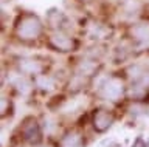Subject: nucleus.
<instances>
[{
  "instance_id": "1",
  "label": "nucleus",
  "mask_w": 149,
  "mask_h": 147,
  "mask_svg": "<svg viewBox=\"0 0 149 147\" xmlns=\"http://www.w3.org/2000/svg\"><path fill=\"white\" fill-rule=\"evenodd\" d=\"M44 33V23L34 14H23L16 22V37L20 42H36Z\"/></svg>"
},
{
  "instance_id": "2",
  "label": "nucleus",
  "mask_w": 149,
  "mask_h": 147,
  "mask_svg": "<svg viewBox=\"0 0 149 147\" xmlns=\"http://www.w3.org/2000/svg\"><path fill=\"white\" fill-rule=\"evenodd\" d=\"M47 43L53 51H58V53H70L76 48L74 39L65 31H53L48 36Z\"/></svg>"
},
{
  "instance_id": "3",
  "label": "nucleus",
  "mask_w": 149,
  "mask_h": 147,
  "mask_svg": "<svg viewBox=\"0 0 149 147\" xmlns=\"http://www.w3.org/2000/svg\"><path fill=\"white\" fill-rule=\"evenodd\" d=\"M124 95V84L120 77H107L100 85V96L106 101H118Z\"/></svg>"
},
{
  "instance_id": "4",
  "label": "nucleus",
  "mask_w": 149,
  "mask_h": 147,
  "mask_svg": "<svg viewBox=\"0 0 149 147\" xmlns=\"http://www.w3.org/2000/svg\"><path fill=\"white\" fill-rule=\"evenodd\" d=\"M20 135L23 138V141H26L28 144H37L40 141L42 132H40V126L36 118H26L22 122Z\"/></svg>"
},
{
  "instance_id": "5",
  "label": "nucleus",
  "mask_w": 149,
  "mask_h": 147,
  "mask_svg": "<svg viewBox=\"0 0 149 147\" xmlns=\"http://www.w3.org/2000/svg\"><path fill=\"white\" fill-rule=\"evenodd\" d=\"M113 121H115V118H113V115H112V112L104 110V108L96 110L95 115H93V118H92L93 128H95L96 132H100V133L109 130V128L112 127V124H113Z\"/></svg>"
},
{
  "instance_id": "6",
  "label": "nucleus",
  "mask_w": 149,
  "mask_h": 147,
  "mask_svg": "<svg viewBox=\"0 0 149 147\" xmlns=\"http://www.w3.org/2000/svg\"><path fill=\"white\" fill-rule=\"evenodd\" d=\"M47 22H48V25L54 31H65V33H68V31H70V20H68V17L65 16L62 11H59V10L48 11V14H47Z\"/></svg>"
},
{
  "instance_id": "7",
  "label": "nucleus",
  "mask_w": 149,
  "mask_h": 147,
  "mask_svg": "<svg viewBox=\"0 0 149 147\" xmlns=\"http://www.w3.org/2000/svg\"><path fill=\"white\" fill-rule=\"evenodd\" d=\"M17 68L22 75H33V76H39L42 71H44V65L39 59L34 57H20L17 62Z\"/></svg>"
},
{
  "instance_id": "8",
  "label": "nucleus",
  "mask_w": 149,
  "mask_h": 147,
  "mask_svg": "<svg viewBox=\"0 0 149 147\" xmlns=\"http://www.w3.org/2000/svg\"><path fill=\"white\" fill-rule=\"evenodd\" d=\"M129 36L135 43L149 45V22H138L129 28Z\"/></svg>"
},
{
  "instance_id": "9",
  "label": "nucleus",
  "mask_w": 149,
  "mask_h": 147,
  "mask_svg": "<svg viewBox=\"0 0 149 147\" xmlns=\"http://www.w3.org/2000/svg\"><path fill=\"white\" fill-rule=\"evenodd\" d=\"M96 70H98L96 59H82L81 62H78L74 75L82 76V77H90L96 73Z\"/></svg>"
},
{
  "instance_id": "10",
  "label": "nucleus",
  "mask_w": 149,
  "mask_h": 147,
  "mask_svg": "<svg viewBox=\"0 0 149 147\" xmlns=\"http://www.w3.org/2000/svg\"><path fill=\"white\" fill-rule=\"evenodd\" d=\"M149 93V87H146L140 79L137 81H132L130 82V87L127 88V95L130 99H135V101H140V99H144Z\"/></svg>"
},
{
  "instance_id": "11",
  "label": "nucleus",
  "mask_w": 149,
  "mask_h": 147,
  "mask_svg": "<svg viewBox=\"0 0 149 147\" xmlns=\"http://www.w3.org/2000/svg\"><path fill=\"white\" fill-rule=\"evenodd\" d=\"M9 81H11V84L14 85V88H16L19 93L26 95V93H30V91H31V84L28 82L25 75H22V73L11 76V79H9Z\"/></svg>"
},
{
  "instance_id": "12",
  "label": "nucleus",
  "mask_w": 149,
  "mask_h": 147,
  "mask_svg": "<svg viewBox=\"0 0 149 147\" xmlns=\"http://www.w3.org/2000/svg\"><path fill=\"white\" fill-rule=\"evenodd\" d=\"M36 84L42 91H53L56 88V79L53 76H47V75L40 76L39 75L36 79Z\"/></svg>"
},
{
  "instance_id": "13",
  "label": "nucleus",
  "mask_w": 149,
  "mask_h": 147,
  "mask_svg": "<svg viewBox=\"0 0 149 147\" xmlns=\"http://www.w3.org/2000/svg\"><path fill=\"white\" fill-rule=\"evenodd\" d=\"M62 146L64 147H81L82 146V136L78 132H68L62 138Z\"/></svg>"
},
{
  "instance_id": "14",
  "label": "nucleus",
  "mask_w": 149,
  "mask_h": 147,
  "mask_svg": "<svg viewBox=\"0 0 149 147\" xmlns=\"http://www.w3.org/2000/svg\"><path fill=\"white\" fill-rule=\"evenodd\" d=\"M90 34L95 39H102L107 34V28H106L104 25H101V23H93L90 26Z\"/></svg>"
},
{
  "instance_id": "15",
  "label": "nucleus",
  "mask_w": 149,
  "mask_h": 147,
  "mask_svg": "<svg viewBox=\"0 0 149 147\" xmlns=\"http://www.w3.org/2000/svg\"><path fill=\"white\" fill-rule=\"evenodd\" d=\"M76 2L84 3V5H87V3H92V2H95V0H76Z\"/></svg>"
}]
</instances>
